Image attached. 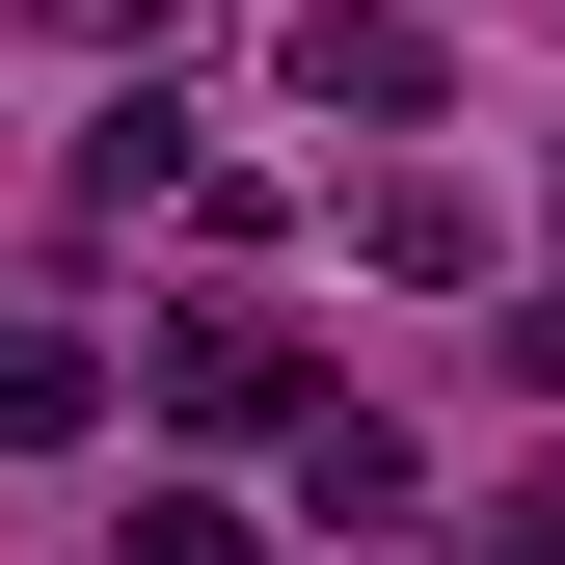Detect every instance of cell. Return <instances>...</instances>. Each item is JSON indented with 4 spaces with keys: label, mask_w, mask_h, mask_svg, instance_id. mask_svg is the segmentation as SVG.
Here are the masks:
<instances>
[{
    "label": "cell",
    "mask_w": 565,
    "mask_h": 565,
    "mask_svg": "<svg viewBox=\"0 0 565 565\" xmlns=\"http://www.w3.org/2000/svg\"><path fill=\"white\" fill-rule=\"evenodd\" d=\"M431 82H458V54L404 28V0H297V108H377V135H431Z\"/></svg>",
    "instance_id": "1"
},
{
    "label": "cell",
    "mask_w": 565,
    "mask_h": 565,
    "mask_svg": "<svg viewBox=\"0 0 565 565\" xmlns=\"http://www.w3.org/2000/svg\"><path fill=\"white\" fill-rule=\"evenodd\" d=\"M162 404H189V431H297V350H269L243 297H189L162 323Z\"/></svg>",
    "instance_id": "2"
},
{
    "label": "cell",
    "mask_w": 565,
    "mask_h": 565,
    "mask_svg": "<svg viewBox=\"0 0 565 565\" xmlns=\"http://www.w3.org/2000/svg\"><path fill=\"white\" fill-rule=\"evenodd\" d=\"M108 431V350L82 323H0V458H82Z\"/></svg>",
    "instance_id": "3"
},
{
    "label": "cell",
    "mask_w": 565,
    "mask_h": 565,
    "mask_svg": "<svg viewBox=\"0 0 565 565\" xmlns=\"http://www.w3.org/2000/svg\"><path fill=\"white\" fill-rule=\"evenodd\" d=\"M297 512H323V539L404 512V431H377V404H297Z\"/></svg>",
    "instance_id": "4"
},
{
    "label": "cell",
    "mask_w": 565,
    "mask_h": 565,
    "mask_svg": "<svg viewBox=\"0 0 565 565\" xmlns=\"http://www.w3.org/2000/svg\"><path fill=\"white\" fill-rule=\"evenodd\" d=\"M135 189H189V108L162 82H108V135H82V216H135Z\"/></svg>",
    "instance_id": "5"
},
{
    "label": "cell",
    "mask_w": 565,
    "mask_h": 565,
    "mask_svg": "<svg viewBox=\"0 0 565 565\" xmlns=\"http://www.w3.org/2000/svg\"><path fill=\"white\" fill-rule=\"evenodd\" d=\"M135 565H269V539L216 512V484H162V512H135Z\"/></svg>",
    "instance_id": "6"
},
{
    "label": "cell",
    "mask_w": 565,
    "mask_h": 565,
    "mask_svg": "<svg viewBox=\"0 0 565 565\" xmlns=\"http://www.w3.org/2000/svg\"><path fill=\"white\" fill-rule=\"evenodd\" d=\"M484 565H565V484H512V512H484Z\"/></svg>",
    "instance_id": "7"
}]
</instances>
